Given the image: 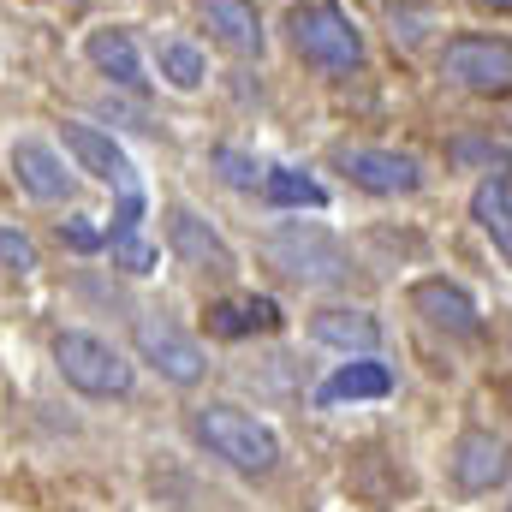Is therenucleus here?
Instances as JSON below:
<instances>
[{"label": "nucleus", "instance_id": "1", "mask_svg": "<svg viewBox=\"0 0 512 512\" xmlns=\"http://www.w3.org/2000/svg\"><path fill=\"white\" fill-rule=\"evenodd\" d=\"M191 429H197V441L215 453V459H227L233 471H274L280 465V441H274V429L268 423H256L251 411H239V405H203L197 417H191Z\"/></svg>", "mask_w": 512, "mask_h": 512}, {"label": "nucleus", "instance_id": "2", "mask_svg": "<svg viewBox=\"0 0 512 512\" xmlns=\"http://www.w3.org/2000/svg\"><path fill=\"white\" fill-rule=\"evenodd\" d=\"M54 364H60L66 382L78 387V393H90V399H120V393H131V364L108 340H96L84 328H72V334L54 340Z\"/></svg>", "mask_w": 512, "mask_h": 512}, {"label": "nucleus", "instance_id": "3", "mask_svg": "<svg viewBox=\"0 0 512 512\" xmlns=\"http://www.w3.org/2000/svg\"><path fill=\"white\" fill-rule=\"evenodd\" d=\"M292 48L328 72H352L364 60V42L352 30V18L340 6H298L292 12Z\"/></svg>", "mask_w": 512, "mask_h": 512}, {"label": "nucleus", "instance_id": "4", "mask_svg": "<svg viewBox=\"0 0 512 512\" xmlns=\"http://www.w3.org/2000/svg\"><path fill=\"white\" fill-rule=\"evenodd\" d=\"M268 262L280 268V274H292V280H340L346 274V251L322 233V227H304V221H292V227H280L274 239H268Z\"/></svg>", "mask_w": 512, "mask_h": 512}, {"label": "nucleus", "instance_id": "5", "mask_svg": "<svg viewBox=\"0 0 512 512\" xmlns=\"http://www.w3.org/2000/svg\"><path fill=\"white\" fill-rule=\"evenodd\" d=\"M131 340H137V352H143V364H155L167 382L191 387L203 382V370H209V358H203V346L185 334V328H173L167 316H137V328H131Z\"/></svg>", "mask_w": 512, "mask_h": 512}, {"label": "nucleus", "instance_id": "6", "mask_svg": "<svg viewBox=\"0 0 512 512\" xmlns=\"http://www.w3.org/2000/svg\"><path fill=\"white\" fill-rule=\"evenodd\" d=\"M441 72H447L453 84H465V90L507 96L512 90V42H495V36H459V42H447Z\"/></svg>", "mask_w": 512, "mask_h": 512}, {"label": "nucleus", "instance_id": "7", "mask_svg": "<svg viewBox=\"0 0 512 512\" xmlns=\"http://www.w3.org/2000/svg\"><path fill=\"white\" fill-rule=\"evenodd\" d=\"M512 471V447L501 435H489V429H465L459 435V447H453V483L459 489H471V495H489V489H501Z\"/></svg>", "mask_w": 512, "mask_h": 512}, {"label": "nucleus", "instance_id": "8", "mask_svg": "<svg viewBox=\"0 0 512 512\" xmlns=\"http://www.w3.org/2000/svg\"><path fill=\"white\" fill-rule=\"evenodd\" d=\"M167 245L179 262H191V268H203V274H233V251L221 245V233L197 215V209H167Z\"/></svg>", "mask_w": 512, "mask_h": 512}, {"label": "nucleus", "instance_id": "9", "mask_svg": "<svg viewBox=\"0 0 512 512\" xmlns=\"http://www.w3.org/2000/svg\"><path fill=\"white\" fill-rule=\"evenodd\" d=\"M340 167L352 173V185L376 191V197H405L423 185L417 161L411 155H393V149H340Z\"/></svg>", "mask_w": 512, "mask_h": 512}, {"label": "nucleus", "instance_id": "10", "mask_svg": "<svg viewBox=\"0 0 512 512\" xmlns=\"http://www.w3.org/2000/svg\"><path fill=\"white\" fill-rule=\"evenodd\" d=\"M66 149L78 155V167H84V173L108 179L120 197H131V191H137V173H131L126 149H120L108 131H96V126H66Z\"/></svg>", "mask_w": 512, "mask_h": 512}, {"label": "nucleus", "instance_id": "11", "mask_svg": "<svg viewBox=\"0 0 512 512\" xmlns=\"http://www.w3.org/2000/svg\"><path fill=\"white\" fill-rule=\"evenodd\" d=\"M12 173H18V185H24L30 197H42V203L72 197V173H66L60 155H54L48 143H36V137H18V143H12Z\"/></svg>", "mask_w": 512, "mask_h": 512}, {"label": "nucleus", "instance_id": "12", "mask_svg": "<svg viewBox=\"0 0 512 512\" xmlns=\"http://www.w3.org/2000/svg\"><path fill=\"white\" fill-rule=\"evenodd\" d=\"M411 304H417L435 328H447V334H477V304H471V292L453 286V280H423V286L411 292Z\"/></svg>", "mask_w": 512, "mask_h": 512}, {"label": "nucleus", "instance_id": "13", "mask_svg": "<svg viewBox=\"0 0 512 512\" xmlns=\"http://www.w3.org/2000/svg\"><path fill=\"white\" fill-rule=\"evenodd\" d=\"M203 24L233 48V54H262V24L251 0H203Z\"/></svg>", "mask_w": 512, "mask_h": 512}, {"label": "nucleus", "instance_id": "14", "mask_svg": "<svg viewBox=\"0 0 512 512\" xmlns=\"http://www.w3.org/2000/svg\"><path fill=\"white\" fill-rule=\"evenodd\" d=\"M84 54H90V60H96V72H102V78H114L120 90H143V66H137V48H131L126 30H90Z\"/></svg>", "mask_w": 512, "mask_h": 512}, {"label": "nucleus", "instance_id": "15", "mask_svg": "<svg viewBox=\"0 0 512 512\" xmlns=\"http://www.w3.org/2000/svg\"><path fill=\"white\" fill-rule=\"evenodd\" d=\"M310 334H316L322 346H340V352H376L382 322L364 316V310H322V316L310 322Z\"/></svg>", "mask_w": 512, "mask_h": 512}, {"label": "nucleus", "instance_id": "16", "mask_svg": "<svg viewBox=\"0 0 512 512\" xmlns=\"http://www.w3.org/2000/svg\"><path fill=\"white\" fill-rule=\"evenodd\" d=\"M393 393V376H387V364H370V358H358V364H340L328 382H322V405H346V399H382Z\"/></svg>", "mask_w": 512, "mask_h": 512}, {"label": "nucleus", "instance_id": "17", "mask_svg": "<svg viewBox=\"0 0 512 512\" xmlns=\"http://www.w3.org/2000/svg\"><path fill=\"white\" fill-rule=\"evenodd\" d=\"M471 215H477V227L495 239V251L512 262V185L507 179H483L477 197H471Z\"/></svg>", "mask_w": 512, "mask_h": 512}, {"label": "nucleus", "instance_id": "18", "mask_svg": "<svg viewBox=\"0 0 512 512\" xmlns=\"http://www.w3.org/2000/svg\"><path fill=\"white\" fill-rule=\"evenodd\" d=\"M209 328H215L221 340H239V334H268V328H280V310H274V298L215 304V310H209Z\"/></svg>", "mask_w": 512, "mask_h": 512}, {"label": "nucleus", "instance_id": "19", "mask_svg": "<svg viewBox=\"0 0 512 512\" xmlns=\"http://www.w3.org/2000/svg\"><path fill=\"white\" fill-rule=\"evenodd\" d=\"M262 191H268L274 209H322V203H328V191H322L310 173H298V167H274V173L262 179Z\"/></svg>", "mask_w": 512, "mask_h": 512}, {"label": "nucleus", "instance_id": "20", "mask_svg": "<svg viewBox=\"0 0 512 512\" xmlns=\"http://www.w3.org/2000/svg\"><path fill=\"white\" fill-rule=\"evenodd\" d=\"M161 78L173 90H197L203 84V54L191 42H161Z\"/></svg>", "mask_w": 512, "mask_h": 512}, {"label": "nucleus", "instance_id": "21", "mask_svg": "<svg viewBox=\"0 0 512 512\" xmlns=\"http://www.w3.org/2000/svg\"><path fill=\"white\" fill-rule=\"evenodd\" d=\"M108 251H114V262H120V268H131V274H149V268H155V251L137 239V227H114Z\"/></svg>", "mask_w": 512, "mask_h": 512}, {"label": "nucleus", "instance_id": "22", "mask_svg": "<svg viewBox=\"0 0 512 512\" xmlns=\"http://www.w3.org/2000/svg\"><path fill=\"white\" fill-rule=\"evenodd\" d=\"M0 262H6L12 274H30V268H36V245H30L24 233H12V227H0Z\"/></svg>", "mask_w": 512, "mask_h": 512}, {"label": "nucleus", "instance_id": "23", "mask_svg": "<svg viewBox=\"0 0 512 512\" xmlns=\"http://www.w3.org/2000/svg\"><path fill=\"white\" fill-rule=\"evenodd\" d=\"M215 167L227 173V185H256V161H251V155H239V149H221V155H215Z\"/></svg>", "mask_w": 512, "mask_h": 512}, {"label": "nucleus", "instance_id": "24", "mask_svg": "<svg viewBox=\"0 0 512 512\" xmlns=\"http://www.w3.org/2000/svg\"><path fill=\"white\" fill-rule=\"evenodd\" d=\"M60 239H66L72 251H102V233H96L90 221H72V227H60Z\"/></svg>", "mask_w": 512, "mask_h": 512}]
</instances>
